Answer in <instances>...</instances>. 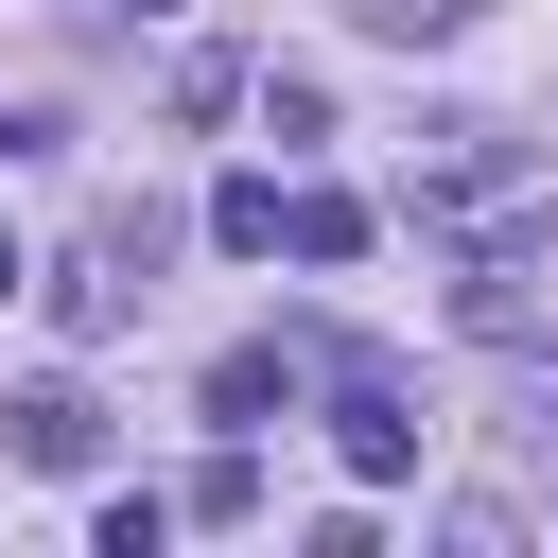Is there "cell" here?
Segmentation results:
<instances>
[{
    "mask_svg": "<svg viewBox=\"0 0 558 558\" xmlns=\"http://www.w3.org/2000/svg\"><path fill=\"white\" fill-rule=\"evenodd\" d=\"M0 453H17V471H87V453H105V401H87V384H17V401H0Z\"/></svg>",
    "mask_w": 558,
    "mask_h": 558,
    "instance_id": "6da1fadb",
    "label": "cell"
},
{
    "mask_svg": "<svg viewBox=\"0 0 558 558\" xmlns=\"http://www.w3.org/2000/svg\"><path fill=\"white\" fill-rule=\"evenodd\" d=\"M331 453H349L366 488H401V471H418V418H401V384H384V366H349V384H331Z\"/></svg>",
    "mask_w": 558,
    "mask_h": 558,
    "instance_id": "7a4b0ae2",
    "label": "cell"
},
{
    "mask_svg": "<svg viewBox=\"0 0 558 558\" xmlns=\"http://www.w3.org/2000/svg\"><path fill=\"white\" fill-rule=\"evenodd\" d=\"M296 384H314V349H227V366H209V418L262 436V418H296Z\"/></svg>",
    "mask_w": 558,
    "mask_h": 558,
    "instance_id": "3957f363",
    "label": "cell"
},
{
    "mask_svg": "<svg viewBox=\"0 0 558 558\" xmlns=\"http://www.w3.org/2000/svg\"><path fill=\"white\" fill-rule=\"evenodd\" d=\"M279 209H296L279 174H227V192H209V244H227V262H279Z\"/></svg>",
    "mask_w": 558,
    "mask_h": 558,
    "instance_id": "277c9868",
    "label": "cell"
},
{
    "mask_svg": "<svg viewBox=\"0 0 558 558\" xmlns=\"http://www.w3.org/2000/svg\"><path fill=\"white\" fill-rule=\"evenodd\" d=\"M279 244H296V262H366V192H296Z\"/></svg>",
    "mask_w": 558,
    "mask_h": 558,
    "instance_id": "5b68a950",
    "label": "cell"
},
{
    "mask_svg": "<svg viewBox=\"0 0 558 558\" xmlns=\"http://www.w3.org/2000/svg\"><path fill=\"white\" fill-rule=\"evenodd\" d=\"M349 17H366L384 52H436V35H471V0H349Z\"/></svg>",
    "mask_w": 558,
    "mask_h": 558,
    "instance_id": "8992f818",
    "label": "cell"
},
{
    "mask_svg": "<svg viewBox=\"0 0 558 558\" xmlns=\"http://www.w3.org/2000/svg\"><path fill=\"white\" fill-rule=\"evenodd\" d=\"M244 506H262V453H244V436H227V453H209V471H192V523H244Z\"/></svg>",
    "mask_w": 558,
    "mask_h": 558,
    "instance_id": "52a82bcc",
    "label": "cell"
},
{
    "mask_svg": "<svg viewBox=\"0 0 558 558\" xmlns=\"http://www.w3.org/2000/svg\"><path fill=\"white\" fill-rule=\"evenodd\" d=\"M0 296H35V262H17V227H0Z\"/></svg>",
    "mask_w": 558,
    "mask_h": 558,
    "instance_id": "ba28073f",
    "label": "cell"
},
{
    "mask_svg": "<svg viewBox=\"0 0 558 558\" xmlns=\"http://www.w3.org/2000/svg\"><path fill=\"white\" fill-rule=\"evenodd\" d=\"M17 140H52V122H0V157H17Z\"/></svg>",
    "mask_w": 558,
    "mask_h": 558,
    "instance_id": "9c48e42d",
    "label": "cell"
},
{
    "mask_svg": "<svg viewBox=\"0 0 558 558\" xmlns=\"http://www.w3.org/2000/svg\"><path fill=\"white\" fill-rule=\"evenodd\" d=\"M140 17H174V0H140Z\"/></svg>",
    "mask_w": 558,
    "mask_h": 558,
    "instance_id": "30bf717a",
    "label": "cell"
}]
</instances>
